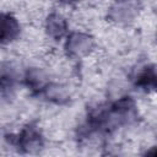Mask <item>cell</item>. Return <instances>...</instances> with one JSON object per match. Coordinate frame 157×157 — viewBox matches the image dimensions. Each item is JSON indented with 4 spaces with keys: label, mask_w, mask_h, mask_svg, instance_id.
<instances>
[{
    "label": "cell",
    "mask_w": 157,
    "mask_h": 157,
    "mask_svg": "<svg viewBox=\"0 0 157 157\" xmlns=\"http://www.w3.org/2000/svg\"><path fill=\"white\" fill-rule=\"evenodd\" d=\"M15 144L21 151H23L26 153H33L42 148L43 136L36 125L28 124L16 136Z\"/></svg>",
    "instance_id": "1"
},
{
    "label": "cell",
    "mask_w": 157,
    "mask_h": 157,
    "mask_svg": "<svg viewBox=\"0 0 157 157\" xmlns=\"http://www.w3.org/2000/svg\"><path fill=\"white\" fill-rule=\"evenodd\" d=\"M93 44L94 43L91 36L82 32H74L67 37L65 43V52L70 58L80 59L91 53Z\"/></svg>",
    "instance_id": "2"
},
{
    "label": "cell",
    "mask_w": 157,
    "mask_h": 157,
    "mask_svg": "<svg viewBox=\"0 0 157 157\" xmlns=\"http://www.w3.org/2000/svg\"><path fill=\"white\" fill-rule=\"evenodd\" d=\"M139 12L137 0H117L109 10V17L119 23H126L135 18Z\"/></svg>",
    "instance_id": "3"
},
{
    "label": "cell",
    "mask_w": 157,
    "mask_h": 157,
    "mask_svg": "<svg viewBox=\"0 0 157 157\" xmlns=\"http://www.w3.org/2000/svg\"><path fill=\"white\" fill-rule=\"evenodd\" d=\"M20 34V23L10 13H0V43H10Z\"/></svg>",
    "instance_id": "4"
},
{
    "label": "cell",
    "mask_w": 157,
    "mask_h": 157,
    "mask_svg": "<svg viewBox=\"0 0 157 157\" xmlns=\"http://www.w3.org/2000/svg\"><path fill=\"white\" fill-rule=\"evenodd\" d=\"M45 29L49 37L53 39L63 38L67 32V22L59 13H50L45 21Z\"/></svg>",
    "instance_id": "5"
},
{
    "label": "cell",
    "mask_w": 157,
    "mask_h": 157,
    "mask_svg": "<svg viewBox=\"0 0 157 157\" xmlns=\"http://www.w3.org/2000/svg\"><path fill=\"white\" fill-rule=\"evenodd\" d=\"M156 69L155 65H147L145 66L139 75L136 76V86L142 88L146 92H151L155 91L156 88Z\"/></svg>",
    "instance_id": "6"
},
{
    "label": "cell",
    "mask_w": 157,
    "mask_h": 157,
    "mask_svg": "<svg viewBox=\"0 0 157 157\" xmlns=\"http://www.w3.org/2000/svg\"><path fill=\"white\" fill-rule=\"evenodd\" d=\"M15 91H16V78H15L12 70H10V67L1 69L0 71V96L2 98L10 99L13 97Z\"/></svg>",
    "instance_id": "7"
},
{
    "label": "cell",
    "mask_w": 157,
    "mask_h": 157,
    "mask_svg": "<svg viewBox=\"0 0 157 157\" xmlns=\"http://www.w3.org/2000/svg\"><path fill=\"white\" fill-rule=\"evenodd\" d=\"M26 85L37 93H42L43 90L45 88V86L48 85L45 81V76L44 74L38 70V69H31L27 71L26 74Z\"/></svg>",
    "instance_id": "8"
},
{
    "label": "cell",
    "mask_w": 157,
    "mask_h": 157,
    "mask_svg": "<svg viewBox=\"0 0 157 157\" xmlns=\"http://www.w3.org/2000/svg\"><path fill=\"white\" fill-rule=\"evenodd\" d=\"M43 93L45 94V97L55 103H64L67 101V94L65 93V91L63 88H60L59 86L56 85H47L45 88L43 90Z\"/></svg>",
    "instance_id": "9"
}]
</instances>
